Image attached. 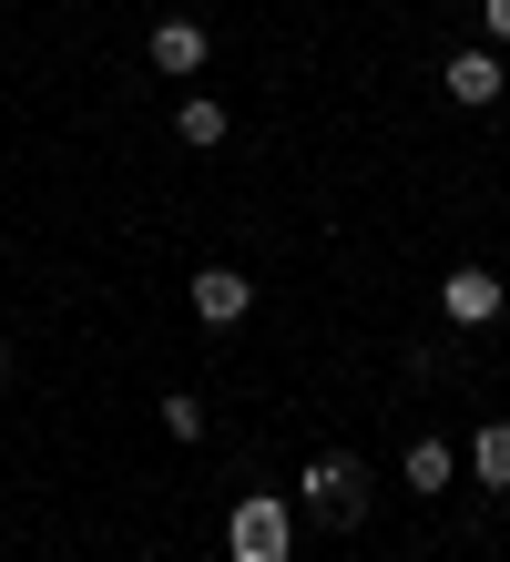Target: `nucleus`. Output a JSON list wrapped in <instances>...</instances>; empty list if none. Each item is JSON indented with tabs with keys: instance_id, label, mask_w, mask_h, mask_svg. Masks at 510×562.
I'll use <instances>...</instances> for the list:
<instances>
[{
	"instance_id": "nucleus-9",
	"label": "nucleus",
	"mask_w": 510,
	"mask_h": 562,
	"mask_svg": "<svg viewBox=\"0 0 510 562\" xmlns=\"http://www.w3.org/2000/svg\"><path fill=\"white\" fill-rule=\"evenodd\" d=\"M174 134H184L194 154H215V144H225V103H215V92H184V103H174Z\"/></svg>"
},
{
	"instance_id": "nucleus-1",
	"label": "nucleus",
	"mask_w": 510,
	"mask_h": 562,
	"mask_svg": "<svg viewBox=\"0 0 510 562\" xmlns=\"http://www.w3.org/2000/svg\"><path fill=\"white\" fill-rule=\"evenodd\" d=\"M286 552H296V512L276 491H246L225 512V562H286Z\"/></svg>"
},
{
	"instance_id": "nucleus-11",
	"label": "nucleus",
	"mask_w": 510,
	"mask_h": 562,
	"mask_svg": "<svg viewBox=\"0 0 510 562\" xmlns=\"http://www.w3.org/2000/svg\"><path fill=\"white\" fill-rule=\"evenodd\" d=\"M480 31H490V42H510V0H480Z\"/></svg>"
},
{
	"instance_id": "nucleus-2",
	"label": "nucleus",
	"mask_w": 510,
	"mask_h": 562,
	"mask_svg": "<svg viewBox=\"0 0 510 562\" xmlns=\"http://www.w3.org/2000/svg\"><path fill=\"white\" fill-rule=\"evenodd\" d=\"M296 491H306V512H317L327 532H358V521H367V471H358L348 450H317Z\"/></svg>"
},
{
	"instance_id": "nucleus-3",
	"label": "nucleus",
	"mask_w": 510,
	"mask_h": 562,
	"mask_svg": "<svg viewBox=\"0 0 510 562\" xmlns=\"http://www.w3.org/2000/svg\"><path fill=\"white\" fill-rule=\"evenodd\" d=\"M500 307H510V286L490 267H450V277H439V317H450V327H500Z\"/></svg>"
},
{
	"instance_id": "nucleus-4",
	"label": "nucleus",
	"mask_w": 510,
	"mask_h": 562,
	"mask_svg": "<svg viewBox=\"0 0 510 562\" xmlns=\"http://www.w3.org/2000/svg\"><path fill=\"white\" fill-rule=\"evenodd\" d=\"M144 52H154V72H163V82H194L204 61H215V31L174 11V21H154V42H144Z\"/></svg>"
},
{
	"instance_id": "nucleus-10",
	"label": "nucleus",
	"mask_w": 510,
	"mask_h": 562,
	"mask_svg": "<svg viewBox=\"0 0 510 562\" xmlns=\"http://www.w3.org/2000/svg\"><path fill=\"white\" fill-rule=\"evenodd\" d=\"M154 419H163V440H184V450L204 440V400H194V389H174V400H163Z\"/></svg>"
},
{
	"instance_id": "nucleus-8",
	"label": "nucleus",
	"mask_w": 510,
	"mask_h": 562,
	"mask_svg": "<svg viewBox=\"0 0 510 562\" xmlns=\"http://www.w3.org/2000/svg\"><path fill=\"white\" fill-rule=\"evenodd\" d=\"M469 471H480V491H510V419L469 429Z\"/></svg>"
},
{
	"instance_id": "nucleus-12",
	"label": "nucleus",
	"mask_w": 510,
	"mask_h": 562,
	"mask_svg": "<svg viewBox=\"0 0 510 562\" xmlns=\"http://www.w3.org/2000/svg\"><path fill=\"white\" fill-rule=\"evenodd\" d=\"M0 389H11V338H0Z\"/></svg>"
},
{
	"instance_id": "nucleus-5",
	"label": "nucleus",
	"mask_w": 510,
	"mask_h": 562,
	"mask_svg": "<svg viewBox=\"0 0 510 562\" xmlns=\"http://www.w3.org/2000/svg\"><path fill=\"white\" fill-rule=\"evenodd\" d=\"M184 307H194L204 327H235V317L256 307V286L235 277V267H194V277H184Z\"/></svg>"
},
{
	"instance_id": "nucleus-7",
	"label": "nucleus",
	"mask_w": 510,
	"mask_h": 562,
	"mask_svg": "<svg viewBox=\"0 0 510 562\" xmlns=\"http://www.w3.org/2000/svg\"><path fill=\"white\" fill-rule=\"evenodd\" d=\"M398 471H408V491H450V481H460V450L429 429V440H408V450H398Z\"/></svg>"
},
{
	"instance_id": "nucleus-6",
	"label": "nucleus",
	"mask_w": 510,
	"mask_h": 562,
	"mask_svg": "<svg viewBox=\"0 0 510 562\" xmlns=\"http://www.w3.org/2000/svg\"><path fill=\"white\" fill-rule=\"evenodd\" d=\"M500 52L480 42V52H450V72H439V92H450V103H469V113H480V103H500Z\"/></svg>"
}]
</instances>
